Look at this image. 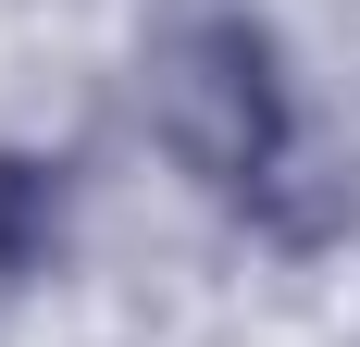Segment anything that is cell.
Returning <instances> with one entry per match:
<instances>
[{
	"instance_id": "6da1fadb",
	"label": "cell",
	"mask_w": 360,
	"mask_h": 347,
	"mask_svg": "<svg viewBox=\"0 0 360 347\" xmlns=\"http://www.w3.org/2000/svg\"><path fill=\"white\" fill-rule=\"evenodd\" d=\"M137 100H149V137L162 162L224 199L236 223H261L274 248H335L348 236V162L311 137V112L286 87V50L249 0H174L149 25V63H137Z\"/></svg>"
},
{
	"instance_id": "7a4b0ae2",
	"label": "cell",
	"mask_w": 360,
	"mask_h": 347,
	"mask_svg": "<svg viewBox=\"0 0 360 347\" xmlns=\"http://www.w3.org/2000/svg\"><path fill=\"white\" fill-rule=\"evenodd\" d=\"M63 223H75V162L63 149H0V298H25L63 261Z\"/></svg>"
}]
</instances>
